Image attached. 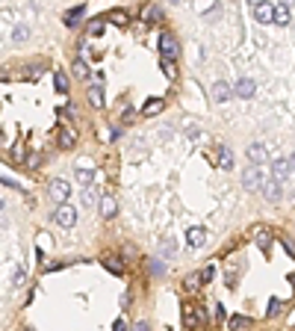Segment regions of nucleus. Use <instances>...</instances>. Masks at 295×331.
Listing matches in <instances>:
<instances>
[{
    "label": "nucleus",
    "mask_w": 295,
    "mask_h": 331,
    "mask_svg": "<svg viewBox=\"0 0 295 331\" xmlns=\"http://www.w3.org/2000/svg\"><path fill=\"white\" fill-rule=\"evenodd\" d=\"M27 38H30V27L27 24H18L12 30V41H27Z\"/></svg>",
    "instance_id": "23"
},
{
    "label": "nucleus",
    "mask_w": 295,
    "mask_h": 331,
    "mask_svg": "<svg viewBox=\"0 0 295 331\" xmlns=\"http://www.w3.org/2000/svg\"><path fill=\"white\" fill-rule=\"evenodd\" d=\"M59 145H62L65 151H71V148L77 145V133H74L71 127H62V130H59Z\"/></svg>",
    "instance_id": "16"
},
{
    "label": "nucleus",
    "mask_w": 295,
    "mask_h": 331,
    "mask_svg": "<svg viewBox=\"0 0 295 331\" xmlns=\"http://www.w3.org/2000/svg\"><path fill=\"white\" fill-rule=\"evenodd\" d=\"M98 210H100V216H103V219H112V216L118 213V204H115V198H112V195H100Z\"/></svg>",
    "instance_id": "10"
},
{
    "label": "nucleus",
    "mask_w": 295,
    "mask_h": 331,
    "mask_svg": "<svg viewBox=\"0 0 295 331\" xmlns=\"http://www.w3.org/2000/svg\"><path fill=\"white\" fill-rule=\"evenodd\" d=\"M21 284H24V269L18 266V269L12 272V287H21Z\"/></svg>",
    "instance_id": "31"
},
{
    "label": "nucleus",
    "mask_w": 295,
    "mask_h": 331,
    "mask_svg": "<svg viewBox=\"0 0 295 331\" xmlns=\"http://www.w3.org/2000/svg\"><path fill=\"white\" fill-rule=\"evenodd\" d=\"M163 107H165V101H163V98H151V101H145L142 112H145V115H157V112H163Z\"/></svg>",
    "instance_id": "17"
},
{
    "label": "nucleus",
    "mask_w": 295,
    "mask_h": 331,
    "mask_svg": "<svg viewBox=\"0 0 295 331\" xmlns=\"http://www.w3.org/2000/svg\"><path fill=\"white\" fill-rule=\"evenodd\" d=\"M248 160H251V163H257V166H260V163H266V160H269V148H266L263 142L248 145Z\"/></svg>",
    "instance_id": "9"
},
{
    "label": "nucleus",
    "mask_w": 295,
    "mask_h": 331,
    "mask_svg": "<svg viewBox=\"0 0 295 331\" xmlns=\"http://www.w3.org/2000/svg\"><path fill=\"white\" fill-rule=\"evenodd\" d=\"M210 9H216V0H195V12H210Z\"/></svg>",
    "instance_id": "28"
},
{
    "label": "nucleus",
    "mask_w": 295,
    "mask_h": 331,
    "mask_svg": "<svg viewBox=\"0 0 295 331\" xmlns=\"http://www.w3.org/2000/svg\"><path fill=\"white\" fill-rule=\"evenodd\" d=\"M53 222H56V225H62V228H74V225H77V210H74V207H68V204H56Z\"/></svg>",
    "instance_id": "2"
},
{
    "label": "nucleus",
    "mask_w": 295,
    "mask_h": 331,
    "mask_svg": "<svg viewBox=\"0 0 295 331\" xmlns=\"http://www.w3.org/2000/svg\"><path fill=\"white\" fill-rule=\"evenodd\" d=\"M160 53H163V59H174V56L180 53L177 38H174L171 33H163V36H160Z\"/></svg>",
    "instance_id": "3"
},
{
    "label": "nucleus",
    "mask_w": 295,
    "mask_h": 331,
    "mask_svg": "<svg viewBox=\"0 0 295 331\" xmlns=\"http://www.w3.org/2000/svg\"><path fill=\"white\" fill-rule=\"evenodd\" d=\"M112 331H127V326H124V320H118V323L112 326Z\"/></svg>",
    "instance_id": "37"
},
{
    "label": "nucleus",
    "mask_w": 295,
    "mask_h": 331,
    "mask_svg": "<svg viewBox=\"0 0 295 331\" xmlns=\"http://www.w3.org/2000/svg\"><path fill=\"white\" fill-rule=\"evenodd\" d=\"M290 21H293V15H290V6H287V3L275 6V24H278V27H290Z\"/></svg>",
    "instance_id": "15"
},
{
    "label": "nucleus",
    "mask_w": 295,
    "mask_h": 331,
    "mask_svg": "<svg viewBox=\"0 0 295 331\" xmlns=\"http://www.w3.org/2000/svg\"><path fill=\"white\" fill-rule=\"evenodd\" d=\"M272 175H275V181H287L293 175V163L290 160H275L272 163Z\"/></svg>",
    "instance_id": "11"
},
{
    "label": "nucleus",
    "mask_w": 295,
    "mask_h": 331,
    "mask_svg": "<svg viewBox=\"0 0 295 331\" xmlns=\"http://www.w3.org/2000/svg\"><path fill=\"white\" fill-rule=\"evenodd\" d=\"M142 18H145V21H160V18H163V12H160L157 6H151V3H148V6L142 9Z\"/></svg>",
    "instance_id": "25"
},
{
    "label": "nucleus",
    "mask_w": 295,
    "mask_h": 331,
    "mask_svg": "<svg viewBox=\"0 0 295 331\" xmlns=\"http://www.w3.org/2000/svg\"><path fill=\"white\" fill-rule=\"evenodd\" d=\"M74 175H77V181H80L83 186H89V184L95 181V169H92L89 163H77V169H74Z\"/></svg>",
    "instance_id": "12"
},
{
    "label": "nucleus",
    "mask_w": 295,
    "mask_h": 331,
    "mask_svg": "<svg viewBox=\"0 0 295 331\" xmlns=\"http://www.w3.org/2000/svg\"><path fill=\"white\" fill-rule=\"evenodd\" d=\"M133 331H148V326H145V323H139V326H136Z\"/></svg>",
    "instance_id": "38"
},
{
    "label": "nucleus",
    "mask_w": 295,
    "mask_h": 331,
    "mask_svg": "<svg viewBox=\"0 0 295 331\" xmlns=\"http://www.w3.org/2000/svg\"><path fill=\"white\" fill-rule=\"evenodd\" d=\"M236 92H233V86L230 83H225V80H219L216 86H213V92H210V101L213 104H225V101H230Z\"/></svg>",
    "instance_id": "4"
},
{
    "label": "nucleus",
    "mask_w": 295,
    "mask_h": 331,
    "mask_svg": "<svg viewBox=\"0 0 295 331\" xmlns=\"http://www.w3.org/2000/svg\"><path fill=\"white\" fill-rule=\"evenodd\" d=\"M74 77H80V80L89 77V65L86 62H74Z\"/></svg>",
    "instance_id": "30"
},
{
    "label": "nucleus",
    "mask_w": 295,
    "mask_h": 331,
    "mask_svg": "<svg viewBox=\"0 0 295 331\" xmlns=\"http://www.w3.org/2000/svg\"><path fill=\"white\" fill-rule=\"evenodd\" d=\"M281 195H284L281 192V181H266L263 184V198L266 201H281Z\"/></svg>",
    "instance_id": "13"
},
{
    "label": "nucleus",
    "mask_w": 295,
    "mask_h": 331,
    "mask_svg": "<svg viewBox=\"0 0 295 331\" xmlns=\"http://www.w3.org/2000/svg\"><path fill=\"white\" fill-rule=\"evenodd\" d=\"M290 163H293V172H295V151H293V157H290Z\"/></svg>",
    "instance_id": "39"
},
{
    "label": "nucleus",
    "mask_w": 295,
    "mask_h": 331,
    "mask_svg": "<svg viewBox=\"0 0 295 331\" xmlns=\"http://www.w3.org/2000/svg\"><path fill=\"white\" fill-rule=\"evenodd\" d=\"M86 95H89V104H92L95 110H103V92H100V86H92Z\"/></svg>",
    "instance_id": "20"
},
{
    "label": "nucleus",
    "mask_w": 295,
    "mask_h": 331,
    "mask_svg": "<svg viewBox=\"0 0 295 331\" xmlns=\"http://www.w3.org/2000/svg\"><path fill=\"white\" fill-rule=\"evenodd\" d=\"M163 71H165V77H174V62L171 59H163Z\"/></svg>",
    "instance_id": "33"
},
{
    "label": "nucleus",
    "mask_w": 295,
    "mask_h": 331,
    "mask_svg": "<svg viewBox=\"0 0 295 331\" xmlns=\"http://www.w3.org/2000/svg\"><path fill=\"white\" fill-rule=\"evenodd\" d=\"M106 18H109L112 24H130V18H127V12H124V9H112Z\"/></svg>",
    "instance_id": "26"
},
{
    "label": "nucleus",
    "mask_w": 295,
    "mask_h": 331,
    "mask_svg": "<svg viewBox=\"0 0 295 331\" xmlns=\"http://www.w3.org/2000/svg\"><path fill=\"white\" fill-rule=\"evenodd\" d=\"M186 243H189L192 249H201V246L207 243V231H204V228H189V231H186Z\"/></svg>",
    "instance_id": "14"
},
{
    "label": "nucleus",
    "mask_w": 295,
    "mask_h": 331,
    "mask_svg": "<svg viewBox=\"0 0 295 331\" xmlns=\"http://www.w3.org/2000/svg\"><path fill=\"white\" fill-rule=\"evenodd\" d=\"M245 326H251V320H248V317H242V314L230 317V323H228V329H230V331H242Z\"/></svg>",
    "instance_id": "22"
},
{
    "label": "nucleus",
    "mask_w": 295,
    "mask_h": 331,
    "mask_svg": "<svg viewBox=\"0 0 295 331\" xmlns=\"http://www.w3.org/2000/svg\"><path fill=\"white\" fill-rule=\"evenodd\" d=\"M201 323H204V308L195 305V302H186L183 305V326L186 329H198Z\"/></svg>",
    "instance_id": "1"
},
{
    "label": "nucleus",
    "mask_w": 295,
    "mask_h": 331,
    "mask_svg": "<svg viewBox=\"0 0 295 331\" xmlns=\"http://www.w3.org/2000/svg\"><path fill=\"white\" fill-rule=\"evenodd\" d=\"M281 311H284V302H281V299H272V302H269V308H266V317L272 320V317H278Z\"/></svg>",
    "instance_id": "27"
},
{
    "label": "nucleus",
    "mask_w": 295,
    "mask_h": 331,
    "mask_svg": "<svg viewBox=\"0 0 295 331\" xmlns=\"http://www.w3.org/2000/svg\"><path fill=\"white\" fill-rule=\"evenodd\" d=\"M219 169H225V172L233 169V151L230 148H219Z\"/></svg>",
    "instance_id": "18"
},
{
    "label": "nucleus",
    "mask_w": 295,
    "mask_h": 331,
    "mask_svg": "<svg viewBox=\"0 0 295 331\" xmlns=\"http://www.w3.org/2000/svg\"><path fill=\"white\" fill-rule=\"evenodd\" d=\"M248 3H251V6H257V3H263V0H248Z\"/></svg>",
    "instance_id": "40"
},
{
    "label": "nucleus",
    "mask_w": 295,
    "mask_h": 331,
    "mask_svg": "<svg viewBox=\"0 0 295 331\" xmlns=\"http://www.w3.org/2000/svg\"><path fill=\"white\" fill-rule=\"evenodd\" d=\"M53 86H56L59 95H65V92H68V77H65L62 71H56V74H53Z\"/></svg>",
    "instance_id": "24"
},
{
    "label": "nucleus",
    "mask_w": 295,
    "mask_h": 331,
    "mask_svg": "<svg viewBox=\"0 0 295 331\" xmlns=\"http://www.w3.org/2000/svg\"><path fill=\"white\" fill-rule=\"evenodd\" d=\"M201 281H204V284H207V281H213V266H207V269L201 272Z\"/></svg>",
    "instance_id": "36"
},
{
    "label": "nucleus",
    "mask_w": 295,
    "mask_h": 331,
    "mask_svg": "<svg viewBox=\"0 0 295 331\" xmlns=\"http://www.w3.org/2000/svg\"><path fill=\"white\" fill-rule=\"evenodd\" d=\"M89 33H92V36H100V33H103V18H95V21L89 24Z\"/></svg>",
    "instance_id": "29"
},
{
    "label": "nucleus",
    "mask_w": 295,
    "mask_h": 331,
    "mask_svg": "<svg viewBox=\"0 0 295 331\" xmlns=\"http://www.w3.org/2000/svg\"><path fill=\"white\" fill-rule=\"evenodd\" d=\"M103 266L112 272V275H124V263L118 257H103Z\"/></svg>",
    "instance_id": "21"
},
{
    "label": "nucleus",
    "mask_w": 295,
    "mask_h": 331,
    "mask_svg": "<svg viewBox=\"0 0 295 331\" xmlns=\"http://www.w3.org/2000/svg\"><path fill=\"white\" fill-rule=\"evenodd\" d=\"M163 255H174V243H171V240L163 243Z\"/></svg>",
    "instance_id": "35"
},
{
    "label": "nucleus",
    "mask_w": 295,
    "mask_h": 331,
    "mask_svg": "<svg viewBox=\"0 0 295 331\" xmlns=\"http://www.w3.org/2000/svg\"><path fill=\"white\" fill-rule=\"evenodd\" d=\"M83 12H86V6H74V9H68V12H65V18H62V21H65V27H74V24L83 18Z\"/></svg>",
    "instance_id": "19"
},
{
    "label": "nucleus",
    "mask_w": 295,
    "mask_h": 331,
    "mask_svg": "<svg viewBox=\"0 0 295 331\" xmlns=\"http://www.w3.org/2000/svg\"><path fill=\"white\" fill-rule=\"evenodd\" d=\"M263 184H266V181L260 178V169H257V166H248V169L242 172V186H245V189H263Z\"/></svg>",
    "instance_id": "7"
},
{
    "label": "nucleus",
    "mask_w": 295,
    "mask_h": 331,
    "mask_svg": "<svg viewBox=\"0 0 295 331\" xmlns=\"http://www.w3.org/2000/svg\"><path fill=\"white\" fill-rule=\"evenodd\" d=\"M198 281H201V275H189L186 278V290H198Z\"/></svg>",
    "instance_id": "34"
},
{
    "label": "nucleus",
    "mask_w": 295,
    "mask_h": 331,
    "mask_svg": "<svg viewBox=\"0 0 295 331\" xmlns=\"http://www.w3.org/2000/svg\"><path fill=\"white\" fill-rule=\"evenodd\" d=\"M257 246L260 249H269V240H266V231L263 228H257Z\"/></svg>",
    "instance_id": "32"
},
{
    "label": "nucleus",
    "mask_w": 295,
    "mask_h": 331,
    "mask_svg": "<svg viewBox=\"0 0 295 331\" xmlns=\"http://www.w3.org/2000/svg\"><path fill=\"white\" fill-rule=\"evenodd\" d=\"M47 192H50V198H53L56 204H65L68 195H71V186H68V181L59 178V181H50V189H47Z\"/></svg>",
    "instance_id": "5"
},
{
    "label": "nucleus",
    "mask_w": 295,
    "mask_h": 331,
    "mask_svg": "<svg viewBox=\"0 0 295 331\" xmlns=\"http://www.w3.org/2000/svg\"><path fill=\"white\" fill-rule=\"evenodd\" d=\"M254 18H257L260 24H275V3H272V0L257 3V6H254Z\"/></svg>",
    "instance_id": "6"
},
{
    "label": "nucleus",
    "mask_w": 295,
    "mask_h": 331,
    "mask_svg": "<svg viewBox=\"0 0 295 331\" xmlns=\"http://www.w3.org/2000/svg\"><path fill=\"white\" fill-rule=\"evenodd\" d=\"M233 92H236V98H254V92H257V83L251 80V77H242V80H236V86H233Z\"/></svg>",
    "instance_id": "8"
}]
</instances>
